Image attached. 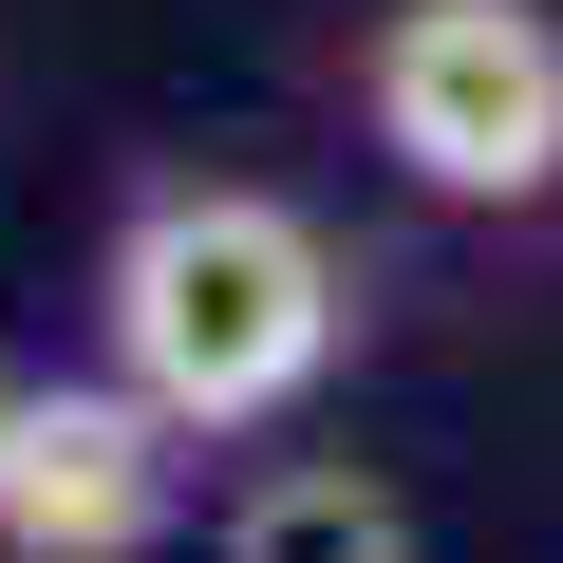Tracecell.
Here are the masks:
<instances>
[{
  "label": "cell",
  "mask_w": 563,
  "mask_h": 563,
  "mask_svg": "<svg viewBox=\"0 0 563 563\" xmlns=\"http://www.w3.org/2000/svg\"><path fill=\"white\" fill-rule=\"evenodd\" d=\"M357 132L395 188L507 225L563 207V20L544 0H376L357 20Z\"/></svg>",
  "instance_id": "obj_2"
},
{
  "label": "cell",
  "mask_w": 563,
  "mask_h": 563,
  "mask_svg": "<svg viewBox=\"0 0 563 563\" xmlns=\"http://www.w3.org/2000/svg\"><path fill=\"white\" fill-rule=\"evenodd\" d=\"M0 432H20V376H0Z\"/></svg>",
  "instance_id": "obj_5"
},
{
  "label": "cell",
  "mask_w": 563,
  "mask_h": 563,
  "mask_svg": "<svg viewBox=\"0 0 563 563\" xmlns=\"http://www.w3.org/2000/svg\"><path fill=\"white\" fill-rule=\"evenodd\" d=\"M225 563H413V507L357 470V451H301L225 507Z\"/></svg>",
  "instance_id": "obj_4"
},
{
  "label": "cell",
  "mask_w": 563,
  "mask_h": 563,
  "mask_svg": "<svg viewBox=\"0 0 563 563\" xmlns=\"http://www.w3.org/2000/svg\"><path fill=\"white\" fill-rule=\"evenodd\" d=\"M169 507H188V432L113 357L20 395V432H0V563H151Z\"/></svg>",
  "instance_id": "obj_3"
},
{
  "label": "cell",
  "mask_w": 563,
  "mask_h": 563,
  "mask_svg": "<svg viewBox=\"0 0 563 563\" xmlns=\"http://www.w3.org/2000/svg\"><path fill=\"white\" fill-rule=\"evenodd\" d=\"M95 357L188 432V451H225V432H282L339 357H357V282H339V244L282 207V188H151L113 244H95Z\"/></svg>",
  "instance_id": "obj_1"
}]
</instances>
